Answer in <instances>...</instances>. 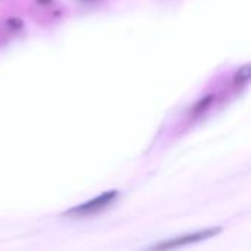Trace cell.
<instances>
[{
	"label": "cell",
	"mask_w": 251,
	"mask_h": 251,
	"mask_svg": "<svg viewBox=\"0 0 251 251\" xmlns=\"http://www.w3.org/2000/svg\"><path fill=\"white\" fill-rule=\"evenodd\" d=\"M118 194L119 193L116 190L106 191L101 196L94 197L93 200H90L87 203H82V204H79L76 207H72L71 210H68L65 213V216H68V218H82V216H90V215L99 213V212L104 210L106 207H109L115 201Z\"/></svg>",
	"instance_id": "cell-1"
},
{
	"label": "cell",
	"mask_w": 251,
	"mask_h": 251,
	"mask_svg": "<svg viewBox=\"0 0 251 251\" xmlns=\"http://www.w3.org/2000/svg\"><path fill=\"white\" fill-rule=\"evenodd\" d=\"M221 231H222V228H207V229H203V231H199V232H194V234H187V235H182V237H178V238L156 244L151 249L153 250H168V249H176V247L188 246V244H193V243H200L203 240H209V238L218 235Z\"/></svg>",
	"instance_id": "cell-2"
},
{
	"label": "cell",
	"mask_w": 251,
	"mask_h": 251,
	"mask_svg": "<svg viewBox=\"0 0 251 251\" xmlns=\"http://www.w3.org/2000/svg\"><path fill=\"white\" fill-rule=\"evenodd\" d=\"M251 75V68L250 65H244L243 68H240L237 71V74L234 75V85L235 87H243L244 84H247V81L250 79Z\"/></svg>",
	"instance_id": "cell-3"
},
{
	"label": "cell",
	"mask_w": 251,
	"mask_h": 251,
	"mask_svg": "<svg viewBox=\"0 0 251 251\" xmlns=\"http://www.w3.org/2000/svg\"><path fill=\"white\" fill-rule=\"evenodd\" d=\"M213 99H215V96H213V94H210V96H207V97L200 99V100L196 103L194 109H193V115H194V116H199L200 113H203L204 110H207V109H209V106L213 103Z\"/></svg>",
	"instance_id": "cell-4"
},
{
	"label": "cell",
	"mask_w": 251,
	"mask_h": 251,
	"mask_svg": "<svg viewBox=\"0 0 251 251\" xmlns=\"http://www.w3.org/2000/svg\"><path fill=\"white\" fill-rule=\"evenodd\" d=\"M7 26H9L10 29H21V28L24 26V24H22V21H21V19H18V18H12V19H9V21H7Z\"/></svg>",
	"instance_id": "cell-5"
},
{
	"label": "cell",
	"mask_w": 251,
	"mask_h": 251,
	"mask_svg": "<svg viewBox=\"0 0 251 251\" xmlns=\"http://www.w3.org/2000/svg\"><path fill=\"white\" fill-rule=\"evenodd\" d=\"M37 1H38L40 4H44V6H46V4H50L53 0H37Z\"/></svg>",
	"instance_id": "cell-6"
}]
</instances>
